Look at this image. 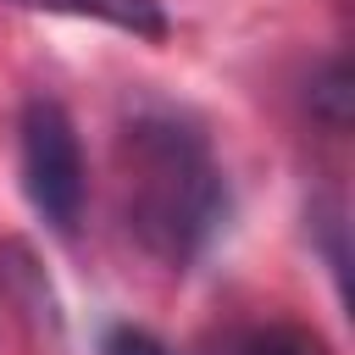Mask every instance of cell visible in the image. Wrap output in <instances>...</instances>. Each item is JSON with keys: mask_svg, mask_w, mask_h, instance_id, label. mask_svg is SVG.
I'll return each instance as SVG.
<instances>
[{"mask_svg": "<svg viewBox=\"0 0 355 355\" xmlns=\"http://www.w3.org/2000/svg\"><path fill=\"white\" fill-rule=\"evenodd\" d=\"M211 355H322V344L311 333H300V327L272 322V327H244V333L222 338Z\"/></svg>", "mask_w": 355, "mask_h": 355, "instance_id": "4", "label": "cell"}, {"mask_svg": "<svg viewBox=\"0 0 355 355\" xmlns=\"http://www.w3.org/2000/svg\"><path fill=\"white\" fill-rule=\"evenodd\" d=\"M17 166H22V194H28L33 216L55 233H72L78 216H83L89 166H83L78 122L67 116L61 100H50V94L22 100V111H17Z\"/></svg>", "mask_w": 355, "mask_h": 355, "instance_id": "2", "label": "cell"}, {"mask_svg": "<svg viewBox=\"0 0 355 355\" xmlns=\"http://www.w3.org/2000/svg\"><path fill=\"white\" fill-rule=\"evenodd\" d=\"M6 6H22V11H50V17H83V22H105L116 33H133V39H150L161 44L172 33V17L161 0H6Z\"/></svg>", "mask_w": 355, "mask_h": 355, "instance_id": "3", "label": "cell"}, {"mask_svg": "<svg viewBox=\"0 0 355 355\" xmlns=\"http://www.w3.org/2000/svg\"><path fill=\"white\" fill-rule=\"evenodd\" d=\"M116 161H122L128 239L166 272L194 266L222 239V227L233 216L227 172H222L211 139L189 116L150 105L122 122Z\"/></svg>", "mask_w": 355, "mask_h": 355, "instance_id": "1", "label": "cell"}, {"mask_svg": "<svg viewBox=\"0 0 355 355\" xmlns=\"http://www.w3.org/2000/svg\"><path fill=\"white\" fill-rule=\"evenodd\" d=\"M311 111L327 128H349V61L333 55L316 78H311Z\"/></svg>", "mask_w": 355, "mask_h": 355, "instance_id": "5", "label": "cell"}, {"mask_svg": "<svg viewBox=\"0 0 355 355\" xmlns=\"http://www.w3.org/2000/svg\"><path fill=\"white\" fill-rule=\"evenodd\" d=\"M100 355H172L166 338H155L150 327H133V322H116L100 333Z\"/></svg>", "mask_w": 355, "mask_h": 355, "instance_id": "6", "label": "cell"}]
</instances>
